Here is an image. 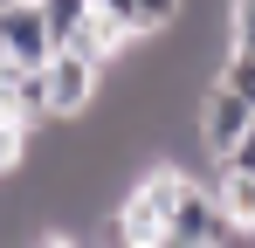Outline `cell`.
<instances>
[{
  "instance_id": "cell-1",
  "label": "cell",
  "mask_w": 255,
  "mask_h": 248,
  "mask_svg": "<svg viewBox=\"0 0 255 248\" xmlns=\"http://www.w3.org/2000/svg\"><path fill=\"white\" fill-rule=\"evenodd\" d=\"M242 242V221L221 207L214 179H179V200H172V221H166V248H228Z\"/></svg>"
},
{
  "instance_id": "cell-2",
  "label": "cell",
  "mask_w": 255,
  "mask_h": 248,
  "mask_svg": "<svg viewBox=\"0 0 255 248\" xmlns=\"http://www.w3.org/2000/svg\"><path fill=\"white\" fill-rule=\"evenodd\" d=\"M42 69H48V111H55V124L90 118V111H97V90H104V62H90L83 48H55Z\"/></svg>"
},
{
  "instance_id": "cell-3",
  "label": "cell",
  "mask_w": 255,
  "mask_h": 248,
  "mask_svg": "<svg viewBox=\"0 0 255 248\" xmlns=\"http://www.w3.org/2000/svg\"><path fill=\"white\" fill-rule=\"evenodd\" d=\"M0 55H14L21 69H42L48 55H55L42 0H0Z\"/></svg>"
},
{
  "instance_id": "cell-4",
  "label": "cell",
  "mask_w": 255,
  "mask_h": 248,
  "mask_svg": "<svg viewBox=\"0 0 255 248\" xmlns=\"http://www.w3.org/2000/svg\"><path fill=\"white\" fill-rule=\"evenodd\" d=\"M193 124H200V145H207L214 159H228L235 138L255 124V104L242 97V90H228V83H207V90H200V118H193Z\"/></svg>"
},
{
  "instance_id": "cell-5",
  "label": "cell",
  "mask_w": 255,
  "mask_h": 248,
  "mask_svg": "<svg viewBox=\"0 0 255 248\" xmlns=\"http://www.w3.org/2000/svg\"><path fill=\"white\" fill-rule=\"evenodd\" d=\"M214 193H221V207L242 221V235H255V172H242V165L214 159Z\"/></svg>"
},
{
  "instance_id": "cell-6",
  "label": "cell",
  "mask_w": 255,
  "mask_h": 248,
  "mask_svg": "<svg viewBox=\"0 0 255 248\" xmlns=\"http://www.w3.org/2000/svg\"><path fill=\"white\" fill-rule=\"evenodd\" d=\"M42 14H48V35H55V48L83 28L90 14H97V0H42Z\"/></svg>"
},
{
  "instance_id": "cell-7",
  "label": "cell",
  "mask_w": 255,
  "mask_h": 248,
  "mask_svg": "<svg viewBox=\"0 0 255 248\" xmlns=\"http://www.w3.org/2000/svg\"><path fill=\"white\" fill-rule=\"evenodd\" d=\"M214 83L242 90V97L255 104V48H235V41H228V55H221V69H214Z\"/></svg>"
},
{
  "instance_id": "cell-8",
  "label": "cell",
  "mask_w": 255,
  "mask_h": 248,
  "mask_svg": "<svg viewBox=\"0 0 255 248\" xmlns=\"http://www.w3.org/2000/svg\"><path fill=\"white\" fill-rule=\"evenodd\" d=\"M186 7H193V0H138V35H166V28H179Z\"/></svg>"
},
{
  "instance_id": "cell-9",
  "label": "cell",
  "mask_w": 255,
  "mask_h": 248,
  "mask_svg": "<svg viewBox=\"0 0 255 248\" xmlns=\"http://www.w3.org/2000/svg\"><path fill=\"white\" fill-rule=\"evenodd\" d=\"M228 41L255 48V0H228Z\"/></svg>"
},
{
  "instance_id": "cell-10",
  "label": "cell",
  "mask_w": 255,
  "mask_h": 248,
  "mask_svg": "<svg viewBox=\"0 0 255 248\" xmlns=\"http://www.w3.org/2000/svg\"><path fill=\"white\" fill-rule=\"evenodd\" d=\"M228 165H242V172H255V124L235 138V152H228Z\"/></svg>"
}]
</instances>
